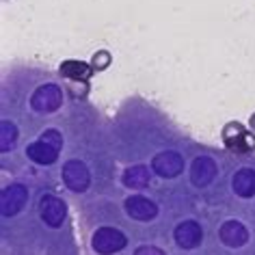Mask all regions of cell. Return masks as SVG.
Segmentation results:
<instances>
[{
	"label": "cell",
	"mask_w": 255,
	"mask_h": 255,
	"mask_svg": "<svg viewBox=\"0 0 255 255\" xmlns=\"http://www.w3.org/2000/svg\"><path fill=\"white\" fill-rule=\"evenodd\" d=\"M128 238L117 227H98L91 236V249L98 255H115L124 251Z\"/></svg>",
	"instance_id": "obj_1"
},
{
	"label": "cell",
	"mask_w": 255,
	"mask_h": 255,
	"mask_svg": "<svg viewBox=\"0 0 255 255\" xmlns=\"http://www.w3.org/2000/svg\"><path fill=\"white\" fill-rule=\"evenodd\" d=\"M61 106H63V91L61 87L52 85V82L37 87L35 93L30 95V108L35 113L50 115V113H56Z\"/></svg>",
	"instance_id": "obj_2"
},
{
	"label": "cell",
	"mask_w": 255,
	"mask_h": 255,
	"mask_svg": "<svg viewBox=\"0 0 255 255\" xmlns=\"http://www.w3.org/2000/svg\"><path fill=\"white\" fill-rule=\"evenodd\" d=\"M221 138L229 149H236V151H253L255 149L253 130H247V128L242 124H238V121H229V124L223 128Z\"/></svg>",
	"instance_id": "obj_3"
},
{
	"label": "cell",
	"mask_w": 255,
	"mask_h": 255,
	"mask_svg": "<svg viewBox=\"0 0 255 255\" xmlns=\"http://www.w3.org/2000/svg\"><path fill=\"white\" fill-rule=\"evenodd\" d=\"M63 184L72 190V193H85L91 184V173H89L87 164L82 160H67L61 171Z\"/></svg>",
	"instance_id": "obj_4"
},
{
	"label": "cell",
	"mask_w": 255,
	"mask_h": 255,
	"mask_svg": "<svg viewBox=\"0 0 255 255\" xmlns=\"http://www.w3.org/2000/svg\"><path fill=\"white\" fill-rule=\"evenodd\" d=\"M151 171L158 177L173 180V177H177L184 171V158L173 149H164L151 158Z\"/></svg>",
	"instance_id": "obj_5"
},
{
	"label": "cell",
	"mask_w": 255,
	"mask_h": 255,
	"mask_svg": "<svg viewBox=\"0 0 255 255\" xmlns=\"http://www.w3.org/2000/svg\"><path fill=\"white\" fill-rule=\"evenodd\" d=\"M39 214L41 221L50 227H61L67 216V203L56 195H43L39 201Z\"/></svg>",
	"instance_id": "obj_6"
},
{
	"label": "cell",
	"mask_w": 255,
	"mask_h": 255,
	"mask_svg": "<svg viewBox=\"0 0 255 255\" xmlns=\"http://www.w3.org/2000/svg\"><path fill=\"white\" fill-rule=\"evenodd\" d=\"M124 210L130 219L134 221H141V223H149L158 216V206L151 199L143 195H132V197H126L124 201Z\"/></svg>",
	"instance_id": "obj_7"
},
{
	"label": "cell",
	"mask_w": 255,
	"mask_h": 255,
	"mask_svg": "<svg viewBox=\"0 0 255 255\" xmlns=\"http://www.w3.org/2000/svg\"><path fill=\"white\" fill-rule=\"evenodd\" d=\"M173 240L184 251H193L203 242V229L197 221H182L173 232Z\"/></svg>",
	"instance_id": "obj_8"
},
{
	"label": "cell",
	"mask_w": 255,
	"mask_h": 255,
	"mask_svg": "<svg viewBox=\"0 0 255 255\" xmlns=\"http://www.w3.org/2000/svg\"><path fill=\"white\" fill-rule=\"evenodd\" d=\"M28 201V188L22 186V184H11L2 190V199H0V208H2V216L9 219V216H15L20 210L26 206Z\"/></svg>",
	"instance_id": "obj_9"
},
{
	"label": "cell",
	"mask_w": 255,
	"mask_h": 255,
	"mask_svg": "<svg viewBox=\"0 0 255 255\" xmlns=\"http://www.w3.org/2000/svg\"><path fill=\"white\" fill-rule=\"evenodd\" d=\"M219 238L229 249H240L249 242V229L242 225L240 221L229 219L219 227Z\"/></svg>",
	"instance_id": "obj_10"
},
{
	"label": "cell",
	"mask_w": 255,
	"mask_h": 255,
	"mask_svg": "<svg viewBox=\"0 0 255 255\" xmlns=\"http://www.w3.org/2000/svg\"><path fill=\"white\" fill-rule=\"evenodd\" d=\"M216 173H219V167H216V162L210 156H199L190 164V180H193L195 186H208V184H212Z\"/></svg>",
	"instance_id": "obj_11"
},
{
	"label": "cell",
	"mask_w": 255,
	"mask_h": 255,
	"mask_svg": "<svg viewBox=\"0 0 255 255\" xmlns=\"http://www.w3.org/2000/svg\"><path fill=\"white\" fill-rule=\"evenodd\" d=\"M59 74L67 82H89V78L95 74V69L91 67V63H85L78 59H67L61 63Z\"/></svg>",
	"instance_id": "obj_12"
},
{
	"label": "cell",
	"mask_w": 255,
	"mask_h": 255,
	"mask_svg": "<svg viewBox=\"0 0 255 255\" xmlns=\"http://www.w3.org/2000/svg\"><path fill=\"white\" fill-rule=\"evenodd\" d=\"M232 190L242 199H251L255 197V169L242 167L232 177Z\"/></svg>",
	"instance_id": "obj_13"
},
{
	"label": "cell",
	"mask_w": 255,
	"mask_h": 255,
	"mask_svg": "<svg viewBox=\"0 0 255 255\" xmlns=\"http://www.w3.org/2000/svg\"><path fill=\"white\" fill-rule=\"evenodd\" d=\"M59 151H61V149L52 147V145H48L46 141H41V138H39V141L30 143L28 147H26V156H28L33 162H37V164L50 167V164H54L56 160H59Z\"/></svg>",
	"instance_id": "obj_14"
},
{
	"label": "cell",
	"mask_w": 255,
	"mask_h": 255,
	"mask_svg": "<svg viewBox=\"0 0 255 255\" xmlns=\"http://www.w3.org/2000/svg\"><path fill=\"white\" fill-rule=\"evenodd\" d=\"M124 184L128 188H134V190H141V188H147L149 182H151V173H149V167L145 164H134V167H128L124 171Z\"/></svg>",
	"instance_id": "obj_15"
},
{
	"label": "cell",
	"mask_w": 255,
	"mask_h": 255,
	"mask_svg": "<svg viewBox=\"0 0 255 255\" xmlns=\"http://www.w3.org/2000/svg\"><path fill=\"white\" fill-rule=\"evenodd\" d=\"M0 132H2V138H0V143H2V154H7L9 147H13L15 141H17V128L11 124V121L4 119Z\"/></svg>",
	"instance_id": "obj_16"
},
{
	"label": "cell",
	"mask_w": 255,
	"mask_h": 255,
	"mask_svg": "<svg viewBox=\"0 0 255 255\" xmlns=\"http://www.w3.org/2000/svg\"><path fill=\"white\" fill-rule=\"evenodd\" d=\"M113 63V54L108 52V50H98L93 56H91V67L95 72H104V69L111 67Z\"/></svg>",
	"instance_id": "obj_17"
},
{
	"label": "cell",
	"mask_w": 255,
	"mask_h": 255,
	"mask_svg": "<svg viewBox=\"0 0 255 255\" xmlns=\"http://www.w3.org/2000/svg\"><path fill=\"white\" fill-rule=\"evenodd\" d=\"M41 141H46L48 145H52V147H56V149H61L63 147V134L59 130H54V128H50V130H46V132H41Z\"/></svg>",
	"instance_id": "obj_18"
},
{
	"label": "cell",
	"mask_w": 255,
	"mask_h": 255,
	"mask_svg": "<svg viewBox=\"0 0 255 255\" xmlns=\"http://www.w3.org/2000/svg\"><path fill=\"white\" fill-rule=\"evenodd\" d=\"M134 255H167L160 247H154V245H141L134 251Z\"/></svg>",
	"instance_id": "obj_19"
},
{
	"label": "cell",
	"mask_w": 255,
	"mask_h": 255,
	"mask_svg": "<svg viewBox=\"0 0 255 255\" xmlns=\"http://www.w3.org/2000/svg\"><path fill=\"white\" fill-rule=\"evenodd\" d=\"M69 89L74 91L76 98H85L89 93V82H69Z\"/></svg>",
	"instance_id": "obj_20"
},
{
	"label": "cell",
	"mask_w": 255,
	"mask_h": 255,
	"mask_svg": "<svg viewBox=\"0 0 255 255\" xmlns=\"http://www.w3.org/2000/svg\"><path fill=\"white\" fill-rule=\"evenodd\" d=\"M249 126H251V130L255 132V113L251 115V119H249Z\"/></svg>",
	"instance_id": "obj_21"
}]
</instances>
